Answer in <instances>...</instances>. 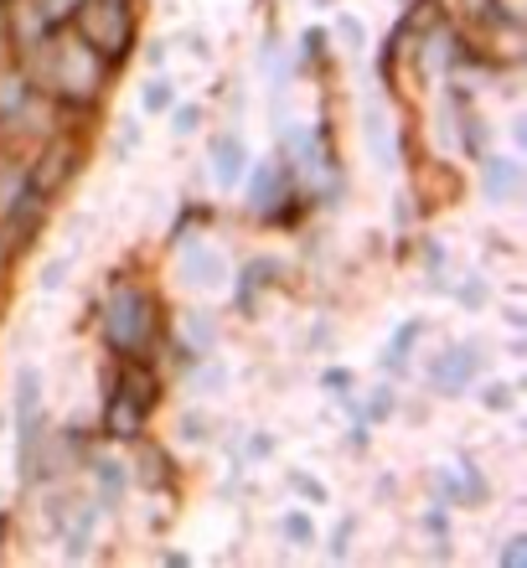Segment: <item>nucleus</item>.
Instances as JSON below:
<instances>
[{
    "label": "nucleus",
    "instance_id": "2eb2a0df",
    "mask_svg": "<svg viewBox=\"0 0 527 568\" xmlns=\"http://www.w3.org/2000/svg\"><path fill=\"white\" fill-rule=\"evenodd\" d=\"M62 274H68V264H62V258H58V264H47V274H42V290H58V284H62Z\"/></svg>",
    "mask_w": 527,
    "mask_h": 568
},
{
    "label": "nucleus",
    "instance_id": "423d86ee",
    "mask_svg": "<svg viewBox=\"0 0 527 568\" xmlns=\"http://www.w3.org/2000/svg\"><path fill=\"white\" fill-rule=\"evenodd\" d=\"M476 367H482V362H476V352H470V346H460V352H450V357H439L435 383L455 393V388H466V377H476Z\"/></svg>",
    "mask_w": 527,
    "mask_h": 568
},
{
    "label": "nucleus",
    "instance_id": "6e6552de",
    "mask_svg": "<svg viewBox=\"0 0 527 568\" xmlns=\"http://www.w3.org/2000/svg\"><path fill=\"white\" fill-rule=\"evenodd\" d=\"M280 527H285V538L295 542V548H305V542L316 538V532H311V523H305L301 511H290V517H285V523H280Z\"/></svg>",
    "mask_w": 527,
    "mask_h": 568
},
{
    "label": "nucleus",
    "instance_id": "0eeeda50",
    "mask_svg": "<svg viewBox=\"0 0 527 568\" xmlns=\"http://www.w3.org/2000/svg\"><path fill=\"white\" fill-rule=\"evenodd\" d=\"M513 165L507 161H491V202H507V186H513Z\"/></svg>",
    "mask_w": 527,
    "mask_h": 568
},
{
    "label": "nucleus",
    "instance_id": "39448f33",
    "mask_svg": "<svg viewBox=\"0 0 527 568\" xmlns=\"http://www.w3.org/2000/svg\"><path fill=\"white\" fill-rule=\"evenodd\" d=\"M212 171H217L223 186H239V176H243V140L239 135H217V145H212Z\"/></svg>",
    "mask_w": 527,
    "mask_h": 568
},
{
    "label": "nucleus",
    "instance_id": "dca6fc26",
    "mask_svg": "<svg viewBox=\"0 0 527 568\" xmlns=\"http://www.w3.org/2000/svg\"><path fill=\"white\" fill-rule=\"evenodd\" d=\"M347 542H352V523H342V532L332 538V554H347Z\"/></svg>",
    "mask_w": 527,
    "mask_h": 568
},
{
    "label": "nucleus",
    "instance_id": "f8f14e48",
    "mask_svg": "<svg viewBox=\"0 0 527 568\" xmlns=\"http://www.w3.org/2000/svg\"><path fill=\"white\" fill-rule=\"evenodd\" d=\"M523 558H527V538H513V542H507V554H501V564H507V568H517V564H523Z\"/></svg>",
    "mask_w": 527,
    "mask_h": 568
},
{
    "label": "nucleus",
    "instance_id": "7ed1b4c3",
    "mask_svg": "<svg viewBox=\"0 0 527 568\" xmlns=\"http://www.w3.org/2000/svg\"><path fill=\"white\" fill-rule=\"evenodd\" d=\"M151 315H155V305L140 295V290H114V300H109V321H104L109 342L120 346V352H140L155 331Z\"/></svg>",
    "mask_w": 527,
    "mask_h": 568
},
{
    "label": "nucleus",
    "instance_id": "f03ea898",
    "mask_svg": "<svg viewBox=\"0 0 527 568\" xmlns=\"http://www.w3.org/2000/svg\"><path fill=\"white\" fill-rule=\"evenodd\" d=\"M151 404H155V377L145 373L140 362L120 367V377H114V398H109V429L135 434L140 424H145V414H151Z\"/></svg>",
    "mask_w": 527,
    "mask_h": 568
},
{
    "label": "nucleus",
    "instance_id": "9d476101",
    "mask_svg": "<svg viewBox=\"0 0 527 568\" xmlns=\"http://www.w3.org/2000/svg\"><path fill=\"white\" fill-rule=\"evenodd\" d=\"M99 480H104V491H114V496H120V486H124V470H120V465H99Z\"/></svg>",
    "mask_w": 527,
    "mask_h": 568
},
{
    "label": "nucleus",
    "instance_id": "4468645a",
    "mask_svg": "<svg viewBox=\"0 0 527 568\" xmlns=\"http://www.w3.org/2000/svg\"><path fill=\"white\" fill-rule=\"evenodd\" d=\"M393 414V393L383 388V393H373V419H388Z\"/></svg>",
    "mask_w": 527,
    "mask_h": 568
},
{
    "label": "nucleus",
    "instance_id": "f3484780",
    "mask_svg": "<svg viewBox=\"0 0 527 568\" xmlns=\"http://www.w3.org/2000/svg\"><path fill=\"white\" fill-rule=\"evenodd\" d=\"M192 124H196V109H176V130H181V135H186Z\"/></svg>",
    "mask_w": 527,
    "mask_h": 568
},
{
    "label": "nucleus",
    "instance_id": "1a4fd4ad",
    "mask_svg": "<svg viewBox=\"0 0 527 568\" xmlns=\"http://www.w3.org/2000/svg\"><path fill=\"white\" fill-rule=\"evenodd\" d=\"M166 104H171V89H166V83H145V109H151V114H161Z\"/></svg>",
    "mask_w": 527,
    "mask_h": 568
},
{
    "label": "nucleus",
    "instance_id": "f257e3e1",
    "mask_svg": "<svg viewBox=\"0 0 527 568\" xmlns=\"http://www.w3.org/2000/svg\"><path fill=\"white\" fill-rule=\"evenodd\" d=\"M73 37L99 58H124L135 42V16L124 0H83L73 11Z\"/></svg>",
    "mask_w": 527,
    "mask_h": 568
},
{
    "label": "nucleus",
    "instance_id": "ddd939ff",
    "mask_svg": "<svg viewBox=\"0 0 527 568\" xmlns=\"http://www.w3.org/2000/svg\"><path fill=\"white\" fill-rule=\"evenodd\" d=\"M486 408H497V414L501 408H513V388H491L486 393Z\"/></svg>",
    "mask_w": 527,
    "mask_h": 568
},
{
    "label": "nucleus",
    "instance_id": "9b49d317",
    "mask_svg": "<svg viewBox=\"0 0 527 568\" xmlns=\"http://www.w3.org/2000/svg\"><path fill=\"white\" fill-rule=\"evenodd\" d=\"M295 486H301V496H311V501H326V486H321L316 476H295Z\"/></svg>",
    "mask_w": 527,
    "mask_h": 568
},
{
    "label": "nucleus",
    "instance_id": "20e7f679",
    "mask_svg": "<svg viewBox=\"0 0 527 568\" xmlns=\"http://www.w3.org/2000/svg\"><path fill=\"white\" fill-rule=\"evenodd\" d=\"M68 171H78V145L73 140H52V145L31 161V176H27V186L37 196H52V192H62V181H68Z\"/></svg>",
    "mask_w": 527,
    "mask_h": 568
}]
</instances>
